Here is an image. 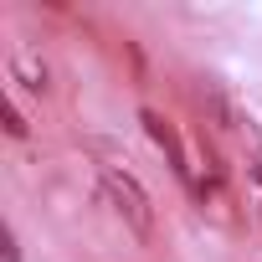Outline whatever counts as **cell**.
Instances as JSON below:
<instances>
[{"label":"cell","instance_id":"4","mask_svg":"<svg viewBox=\"0 0 262 262\" xmlns=\"http://www.w3.org/2000/svg\"><path fill=\"white\" fill-rule=\"evenodd\" d=\"M195 98H201V108H206V118H211L216 128H236V108H231V98L221 93V82H216V77H201Z\"/></svg>","mask_w":262,"mask_h":262},{"label":"cell","instance_id":"5","mask_svg":"<svg viewBox=\"0 0 262 262\" xmlns=\"http://www.w3.org/2000/svg\"><path fill=\"white\" fill-rule=\"evenodd\" d=\"M6 134H11V139H26V134H31V123H26V113H21L16 98H6Z\"/></svg>","mask_w":262,"mask_h":262},{"label":"cell","instance_id":"3","mask_svg":"<svg viewBox=\"0 0 262 262\" xmlns=\"http://www.w3.org/2000/svg\"><path fill=\"white\" fill-rule=\"evenodd\" d=\"M6 72H11V82H21L26 93H52V67H47V57H41L31 41H11Z\"/></svg>","mask_w":262,"mask_h":262},{"label":"cell","instance_id":"6","mask_svg":"<svg viewBox=\"0 0 262 262\" xmlns=\"http://www.w3.org/2000/svg\"><path fill=\"white\" fill-rule=\"evenodd\" d=\"M0 247H6V262H21V242H16L11 226H6V236H0Z\"/></svg>","mask_w":262,"mask_h":262},{"label":"cell","instance_id":"2","mask_svg":"<svg viewBox=\"0 0 262 262\" xmlns=\"http://www.w3.org/2000/svg\"><path fill=\"white\" fill-rule=\"evenodd\" d=\"M139 123L149 128V139L160 144V155H165V165L175 170V180L195 195V180H201V175H195V165H190V155H185V144H180V134H175V123H165L155 108H144V113H139Z\"/></svg>","mask_w":262,"mask_h":262},{"label":"cell","instance_id":"1","mask_svg":"<svg viewBox=\"0 0 262 262\" xmlns=\"http://www.w3.org/2000/svg\"><path fill=\"white\" fill-rule=\"evenodd\" d=\"M98 180H103V190H108L118 221L134 231L139 242H149V236H155V201H149V190L139 185V175L128 170V165H118V160H103V165H98Z\"/></svg>","mask_w":262,"mask_h":262}]
</instances>
